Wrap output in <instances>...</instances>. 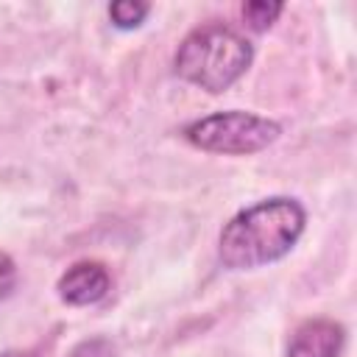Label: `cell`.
I'll use <instances>...</instances> for the list:
<instances>
[{"label": "cell", "instance_id": "52a82bcc", "mask_svg": "<svg viewBox=\"0 0 357 357\" xmlns=\"http://www.w3.org/2000/svg\"><path fill=\"white\" fill-rule=\"evenodd\" d=\"M282 11H284L282 3H265V0H254V3H245L243 6V17H245V22L254 31H268Z\"/></svg>", "mask_w": 357, "mask_h": 357}, {"label": "cell", "instance_id": "3957f363", "mask_svg": "<svg viewBox=\"0 0 357 357\" xmlns=\"http://www.w3.org/2000/svg\"><path fill=\"white\" fill-rule=\"evenodd\" d=\"M181 134L190 145L201 151L245 156V153H257L268 148L271 142H276L282 134V126L254 112L229 109V112H215V114L187 123Z\"/></svg>", "mask_w": 357, "mask_h": 357}, {"label": "cell", "instance_id": "8992f818", "mask_svg": "<svg viewBox=\"0 0 357 357\" xmlns=\"http://www.w3.org/2000/svg\"><path fill=\"white\" fill-rule=\"evenodd\" d=\"M148 14H151V6L148 3H139V0H120V3H112L109 6V20L120 31L139 28Z\"/></svg>", "mask_w": 357, "mask_h": 357}, {"label": "cell", "instance_id": "6da1fadb", "mask_svg": "<svg viewBox=\"0 0 357 357\" xmlns=\"http://www.w3.org/2000/svg\"><path fill=\"white\" fill-rule=\"evenodd\" d=\"M307 212L296 198L273 195L240 209L220 231L218 257L229 271L271 265L293 251L304 234Z\"/></svg>", "mask_w": 357, "mask_h": 357}, {"label": "cell", "instance_id": "9c48e42d", "mask_svg": "<svg viewBox=\"0 0 357 357\" xmlns=\"http://www.w3.org/2000/svg\"><path fill=\"white\" fill-rule=\"evenodd\" d=\"M14 284H17V265L6 251H0V301L14 290Z\"/></svg>", "mask_w": 357, "mask_h": 357}, {"label": "cell", "instance_id": "7a4b0ae2", "mask_svg": "<svg viewBox=\"0 0 357 357\" xmlns=\"http://www.w3.org/2000/svg\"><path fill=\"white\" fill-rule=\"evenodd\" d=\"M251 61L254 47L245 36L223 22H206L181 39L173 56V70L178 78L218 95L226 92Z\"/></svg>", "mask_w": 357, "mask_h": 357}, {"label": "cell", "instance_id": "5b68a950", "mask_svg": "<svg viewBox=\"0 0 357 357\" xmlns=\"http://www.w3.org/2000/svg\"><path fill=\"white\" fill-rule=\"evenodd\" d=\"M346 326L332 318H310L298 324L287 340V357H340Z\"/></svg>", "mask_w": 357, "mask_h": 357}, {"label": "cell", "instance_id": "30bf717a", "mask_svg": "<svg viewBox=\"0 0 357 357\" xmlns=\"http://www.w3.org/2000/svg\"><path fill=\"white\" fill-rule=\"evenodd\" d=\"M0 357H36L33 351H20V349H8V351H3Z\"/></svg>", "mask_w": 357, "mask_h": 357}, {"label": "cell", "instance_id": "277c9868", "mask_svg": "<svg viewBox=\"0 0 357 357\" xmlns=\"http://www.w3.org/2000/svg\"><path fill=\"white\" fill-rule=\"evenodd\" d=\"M56 290L64 304L89 307V304H98L100 298H106V293L112 290V276H109L106 265H100L95 259H81L59 276Z\"/></svg>", "mask_w": 357, "mask_h": 357}, {"label": "cell", "instance_id": "ba28073f", "mask_svg": "<svg viewBox=\"0 0 357 357\" xmlns=\"http://www.w3.org/2000/svg\"><path fill=\"white\" fill-rule=\"evenodd\" d=\"M70 357H117L112 340L106 337H92V340H81Z\"/></svg>", "mask_w": 357, "mask_h": 357}]
</instances>
